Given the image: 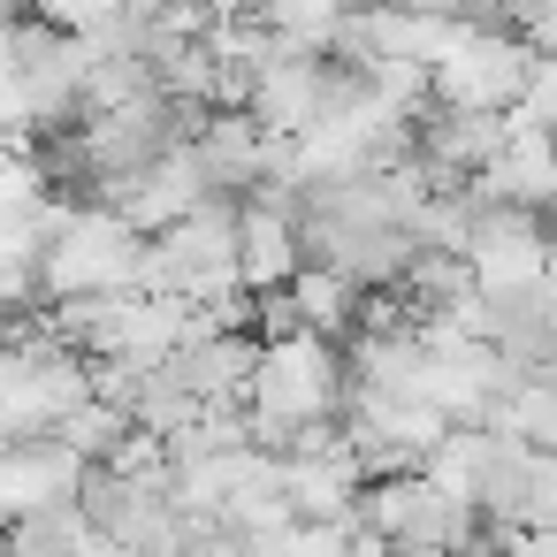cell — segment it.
I'll return each mask as SVG.
<instances>
[{
    "label": "cell",
    "mask_w": 557,
    "mask_h": 557,
    "mask_svg": "<svg viewBox=\"0 0 557 557\" xmlns=\"http://www.w3.org/2000/svg\"><path fill=\"white\" fill-rule=\"evenodd\" d=\"M275 161V138L252 123V108H207V123L191 131V169L207 191H252Z\"/></svg>",
    "instance_id": "cell-1"
},
{
    "label": "cell",
    "mask_w": 557,
    "mask_h": 557,
    "mask_svg": "<svg viewBox=\"0 0 557 557\" xmlns=\"http://www.w3.org/2000/svg\"><path fill=\"white\" fill-rule=\"evenodd\" d=\"M0 557H108V542H92L70 496H47V504H24L16 519H0Z\"/></svg>",
    "instance_id": "cell-2"
},
{
    "label": "cell",
    "mask_w": 557,
    "mask_h": 557,
    "mask_svg": "<svg viewBox=\"0 0 557 557\" xmlns=\"http://www.w3.org/2000/svg\"><path fill=\"white\" fill-rule=\"evenodd\" d=\"M230 252H237V290H275V283L298 275V230L268 207H237Z\"/></svg>",
    "instance_id": "cell-3"
}]
</instances>
